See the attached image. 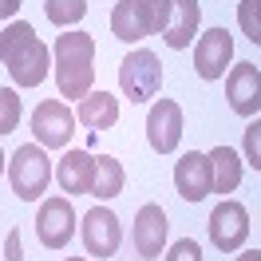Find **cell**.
<instances>
[{"label": "cell", "mask_w": 261, "mask_h": 261, "mask_svg": "<svg viewBox=\"0 0 261 261\" xmlns=\"http://www.w3.org/2000/svg\"><path fill=\"white\" fill-rule=\"evenodd\" d=\"M0 64L8 67L16 87H40L51 71V48L28 20H8L0 32Z\"/></svg>", "instance_id": "obj_1"}, {"label": "cell", "mask_w": 261, "mask_h": 261, "mask_svg": "<svg viewBox=\"0 0 261 261\" xmlns=\"http://www.w3.org/2000/svg\"><path fill=\"white\" fill-rule=\"evenodd\" d=\"M51 67H56V87L64 99L80 103L83 95H91V87H95V36L75 32V28L56 36Z\"/></svg>", "instance_id": "obj_2"}, {"label": "cell", "mask_w": 261, "mask_h": 261, "mask_svg": "<svg viewBox=\"0 0 261 261\" xmlns=\"http://www.w3.org/2000/svg\"><path fill=\"white\" fill-rule=\"evenodd\" d=\"M51 174H56V166H51L48 150L40 147V143H24V147L8 159V186H12V194H16L20 202L44 198L48 186H51Z\"/></svg>", "instance_id": "obj_3"}, {"label": "cell", "mask_w": 261, "mask_h": 261, "mask_svg": "<svg viewBox=\"0 0 261 261\" xmlns=\"http://www.w3.org/2000/svg\"><path fill=\"white\" fill-rule=\"evenodd\" d=\"M119 91L130 103H150V99L163 91V60L150 48H135L119 64Z\"/></svg>", "instance_id": "obj_4"}, {"label": "cell", "mask_w": 261, "mask_h": 261, "mask_svg": "<svg viewBox=\"0 0 261 261\" xmlns=\"http://www.w3.org/2000/svg\"><path fill=\"white\" fill-rule=\"evenodd\" d=\"M80 229V214L71 206L67 194H51L40 202V214H36V238L44 249H67V242L75 238Z\"/></svg>", "instance_id": "obj_5"}, {"label": "cell", "mask_w": 261, "mask_h": 261, "mask_svg": "<svg viewBox=\"0 0 261 261\" xmlns=\"http://www.w3.org/2000/svg\"><path fill=\"white\" fill-rule=\"evenodd\" d=\"M75 123L80 119L64 99H44L32 111V135L44 150H67L71 135H75Z\"/></svg>", "instance_id": "obj_6"}, {"label": "cell", "mask_w": 261, "mask_h": 261, "mask_svg": "<svg viewBox=\"0 0 261 261\" xmlns=\"http://www.w3.org/2000/svg\"><path fill=\"white\" fill-rule=\"evenodd\" d=\"M206 229H210L214 249H222V253H238V249L249 242V210H245L242 202H233V198H222V202L210 210Z\"/></svg>", "instance_id": "obj_7"}, {"label": "cell", "mask_w": 261, "mask_h": 261, "mask_svg": "<svg viewBox=\"0 0 261 261\" xmlns=\"http://www.w3.org/2000/svg\"><path fill=\"white\" fill-rule=\"evenodd\" d=\"M80 238H83L87 257L103 261V257H115V253H119V245H123V226H119L115 210L91 206V210L80 218Z\"/></svg>", "instance_id": "obj_8"}, {"label": "cell", "mask_w": 261, "mask_h": 261, "mask_svg": "<svg viewBox=\"0 0 261 261\" xmlns=\"http://www.w3.org/2000/svg\"><path fill=\"white\" fill-rule=\"evenodd\" d=\"M174 190L182 202H206L214 194V166L206 150H186L174 163Z\"/></svg>", "instance_id": "obj_9"}, {"label": "cell", "mask_w": 261, "mask_h": 261, "mask_svg": "<svg viewBox=\"0 0 261 261\" xmlns=\"http://www.w3.org/2000/svg\"><path fill=\"white\" fill-rule=\"evenodd\" d=\"M147 143L154 154H174L182 143V107L174 99H154L147 111Z\"/></svg>", "instance_id": "obj_10"}, {"label": "cell", "mask_w": 261, "mask_h": 261, "mask_svg": "<svg viewBox=\"0 0 261 261\" xmlns=\"http://www.w3.org/2000/svg\"><path fill=\"white\" fill-rule=\"evenodd\" d=\"M233 64V36L226 28H206L194 40V71L202 80H222Z\"/></svg>", "instance_id": "obj_11"}, {"label": "cell", "mask_w": 261, "mask_h": 261, "mask_svg": "<svg viewBox=\"0 0 261 261\" xmlns=\"http://www.w3.org/2000/svg\"><path fill=\"white\" fill-rule=\"evenodd\" d=\"M166 229H170V222H166V210L159 206V202L139 206L135 226H130V245H135V253L147 257V261H154L166 249Z\"/></svg>", "instance_id": "obj_12"}, {"label": "cell", "mask_w": 261, "mask_h": 261, "mask_svg": "<svg viewBox=\"0 0 261 261\" xmlns=\"http://www.w3.org/2000/svg\"><path fill=\"white\" fill-rule=\"evenodd\" d=\"M226 99L229 111L242 115V119H253L261 111V71L257 64H233L226 71Z\"/></svg>", "instance_id": "obj_13"}, {"label": "cell", "mask_w": 261, "mask_h": 261, "mask_svg": "<svg viewBox=\"0 0 261 261\" xmlns=\"http://www.w3.org/2000/svg\"><path fill=\"white\" fill-rule=\"evenodd\" d=\"M111 32H115V40H123V44H143L147 36H159L143 0H119V4H115L111 8Z\"/></svg>", "instance_id": "obj_14"}, {"label": "cell", "mask_w": 261, "mask_h": 261, "mask_svg": "<svg viewBox=\"0 0 261 261\" xmlns=\"http://www.w3.org/2000/svg\"><path fill=\"white\" fill-rule=\"evenodd\" d=\"M91 178H95V154L80 147H67L64 159L56 163V182L67 198L71 194H91Z\"/></svg>", "instance_id": "obj_15"}, {"label": "cell", "mask_w": 261, "mask_h": 261, "mask_svg": "<svg viewBox=\"0 0 261 261\" xmlns=\"http://www.w3.org/2000/svg\"><path fill=\"white\" fill-rule=\"evenodd\" d=\"M198 24H202V4L198 0H174V8H170V24H166V48H190L194 44V36H198Z\"/></svg>", "instance_id": "obj_16"}, {"label": "cell", "mask_w": 261, "mask_h": 261, "mask_svg": "<svg viewBox=\"0 0 261 261\" xmlns=\"http://www.w3.org/2000/svg\"><path fill=\"white\" fill-rule=\"evenodd\" d=\"M75 119H80L87 130H111L115 123H119V99L111 95V91H91V95L80 99V111H75Z\"/></svg>", "instance_id": "obj_17"}, {"label": "cell", "mask_w": 261, "mask_h": 261, "mask_svg": "<svg viewBox=\"0 0 261 261\" xmlns=\"http://www.w3.org/2000/svg\"><path fill=\"white\" fill-rule=\"evenodd\" d=\"M206 154H210V166H214V194H222V198L233 194V190L242 186V166H245L242 154L233 147H226V143L206 150Z\"/></svg>", "instance_id": "obj_18"}, {"label": "cell", "mask_w": 261, "mask_h": 261, "mask_svg": "<svg viewBox=\"0 0 261 261\" xmlns=\"http://www.w3.org/2000/svg\"><path fill=\"white\" fill-rule=\"evenodd\" d=\"M123 182H127L123 163H119L115 154H95V178H91V194H95L99 202H107V198L123 194Z\"/></svg>", "instance_id": "obj_19"}, {"label": "cell", "mask_w": 261, "mask_h": 261, "mask_svg": "<svg viewBox=\"0 0 261 261\" xmlns=\"http://www.w3.org/2000/svg\"><path fill=\"white\" fill-rule=\"evenodd\" d=\"M44 16L56 24V28H75L83 16H87V0H44Z\"/></svg>", "instance_id": "obj_20"}, {"label": "cell", "mask_w": 261, "mask_h": 261, "mask_svg": "<svg viewBox=\"0 0 261 261\" xmlns=\"http://www.w3.org/2000/svg\"><path fill=\"white\" fill-rule=\"evenodd\" d=\"M238 28L249 44L261 48V0H238Z\"/></svg>", "instance_id": "obj_21"}, {"label": "cell", "mask_w": 261, "mask_h": 261, "mask_svg": "<svg viewBox=\"0 0 261 261\" xmlns=\"http://www.w3.org/2000/svg\"><path fill=\"white\" fill-rule=\"evenodd\" d=\"M20 123V95L12 87H0V135H12Z\"/></svg>", "instance_id": "obj_22"}, {"label": "cell", "mask_w": 261, "mask_h": 261, "mask_svg": "<svg viewBox=\"0 0 261 261\" xmlns=\"http://www.w3.org/2000/svg\"><path fill=\"white\" fill-rule=\"evenodd\" d=\"M242 154H245V163L253 166V170H261V115H253V119H249V127H245V135H242Z\"/></svg>", "instance_id": "obj_23"}, {"label": "cell", "mask_w": 261, "mask_h": 261, "mask_svg": "<svg viewBox=\"0 0 261 261\" xmlns=\"http://www.w3.org/2000/svg\"><path fill=\"white\" fill-rule=\"evenodd\" d=\"M163 261H202V245H198L194 238H178V242L163 253Z\"/></svg>", "instance_id": "obj_24"}, {"label": "cell", "mask_w": 261, "mask_h": 261, "mask_svg": "<svg viewBox=\"0 0 261 261\" xmlns=\"http://www.w3.org/2000/svg\"><path fill=\"white\" fill-rule=\"evenodd\" d=\"M143 4H147L150 20H154V32L163 36L166 24H170V8H174V0H143Z\"/></svg>", "instance_id": "obj_25"}, {"label": "cell", "mask_w": 261, "mask_h": 261, "mask_svg": "<svg viewBox=\"0 0 261 261\" xmlns=\"http://www.w3.org/2000/svg\"><path fill=\"white\" fill-rule=\"evenodd\" d=\"M4 261H24V229L12 226L4 238Z\"/></svg>", "instance_id": "obj_26"}, {"label": "cell", "mask_w": 261, "mask_h": 261, "mask_svg": "<svg viewBox=\"0 0 261 261\" xmlns=\"http://www.w3.org/2000/svg\"><path fill=\"white\" fill-rule=\"evenodd\" d=\"M20 4H24V0H0V20H16Z\"/></svg>", "instance_id": "obj_27"}, {"label": "cell", "mask_w": 261, "mask_h": 261, "mask_svg": "<svg viewBox=\"0 0 261 261\" xmlns=\"http://www.w3.org/2000/svg\"><path fill=\"white\" fill-rule=\"evenodd\" d=\"M233 261H261V249H238Z\"/></svg>", "instance_id": "obj_28"}, {"label": "cell", "mask_w": 261, "mask_h": 261, "mask_svg": "<svg viewBox=\"0 0 261 261\" xmlns=\"http://www.w3.org/2000/svg\"><path fill=\"white\" fill-rule=\"evenodd\" d=\"M64 261H91V257H64Z\"/></svg>", "instance_id": "obj_29"}, {"label": "cell", "mask_w": 261, "mask_h": 261, "mask_svg": "<svg viewBox=\"0 0 261 261\" xmlns=\"http://www.w3.org/2000/svg\"><path fill=\"white\" fill-rule=\"evenodd\" d=\"M0 174H4V150H0Z\"/></svg>", "instance_id": "obj_30"}]
</instances>
